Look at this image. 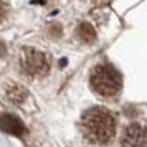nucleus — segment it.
<instances>
[{
  "label": "nucleus",
  "instance_id": "obj_8",
  "mask_svg": "<svg viewBox=\"0 0 147 147\" xmlns=\"http://www.w3.org/2000/svg\"><path fill=\"white\" fill-rule=\"evenodd\" d=\"M3 53H5V45H3V43L0 41V56H2Z\"/></svg>",
  "mask_w": 147,
  "mask_h": 147
},
{
  "label": "nucleus",
  "instance_id": "obj_5",
  "mask_svg": "<svg viewBox=\"0 0 147 147\" xmlns=\"http://www.w3.org/2000/svg\"><path fill=\"white\" fill-rule=\"evenodd\" d=\"M0 129L5 134L17 136V137H20V136H23L27 132L23 122L17 116H13V114H2L0 116Z\"/></svg>",
  "mask_w": 147,
  "mask_h": 147
},
{
  "label": "nucleus",
  "instance_id": "obj_3",
  "mask_svg": "<svg viewBox=\"0 0 147 147\" xmlns=\"http://www.w3.org/2000/svg\"><path fill=\"white\" fill-rule=\"evenodd\" d=\"M20 66L28 76H43L50 69L45 53H41L35 48H23L20 55Z\"/></svg>",
  "mask_w": 147,
  "mask_h": 147
},
{
  "label": "nucleus",
  "instance_id": "obj_7",
  "mask_svg": "<svg viewBox=\"0 0 147 147\" xmlns=\"http://www.w3.org/2000/svg\"><path fill=\"white\" fill-rule=\"evenodd\" d=\"M78 36H80L83 41L91 43V41H94V38H96V33H94L93 27H91L89 23H81L80 28H78Z\"/></svg>",
  "mask_w": 147,
  "mask_h": 147
},
{
  "label": "nucleus",
  "instance_id": "obj_2",
  "mask_svg": "<svg viewBox=\"0 0 147 147\" xmlns=\"http://www.w3.org/2000/svg\"><path fill=\"white\" fill-rule=\"evenodd\" d=\"M89 83L94 93H98L102 98H113L121 91L122 80H121L119 71L111 65H98L91 71Z\"/></svg>",
  "mask_w": 147,
  "mask_h": 147
},
{
  "label": "nucleus",
  "instance_id": "obj_1",
  "mask_svg": "<svg viewBox=\"0 0 147 147\" xmlns=\"http://www.w3.org/2000/svg\"><path fill=\"white\" fill-rule=\"evenodd\" d=\"M83 134L89 142L102 146L107 144L116 134V119L104 107H93L83 114L81 119Z\"/></svg>",
  "mask_w": 147,
  "mask_h": 147
},
{
  "label": "nucleus",
  "instance_id": "obj_4",
  "mask_svg": "<svg viewBox=\"0 0 147 147\" xmlns=\"http://www.w3.org/2000/svg\"><path fill=\"white\" fill-rule=\"evenodd\" d=\"M122 147H147V127L134 122L122 134Z\"/></svg>",
  "mask_w": 147,
  "mask_h": 147
},
{
  "label": "nucleus",
  "instance_id": "obj_6",
  "mask_svg": "<svg viewBox=\"0 0 147 147\" xmlns=\"http://www.w3.org/2000/svg\"><path fill=\"white\" fill-rule=\"evenodd\" d=\"M5 96H7V99L10 101V102H13V104H22V102H25V99H27V89L23 86H20V84H8L7 89H5Z\"/></svg>",
  "mask_w": 147,
  "mask_h": 147
},
{
  "label": "nucleus",
  "instance_id": "obj_9",
  "mask_svg": "<svg viewBox=\"0 0 147 147\" xmlns=\"http://www.w3.org/2000/svg\"><path fill=\"white\" fill-rule=\"evenodd\" d=\"M3 20V8H2V5H0V22Z\"/></svg>",
  "mask_w": 147,
  "mask_h": 147
}]
</instances>
